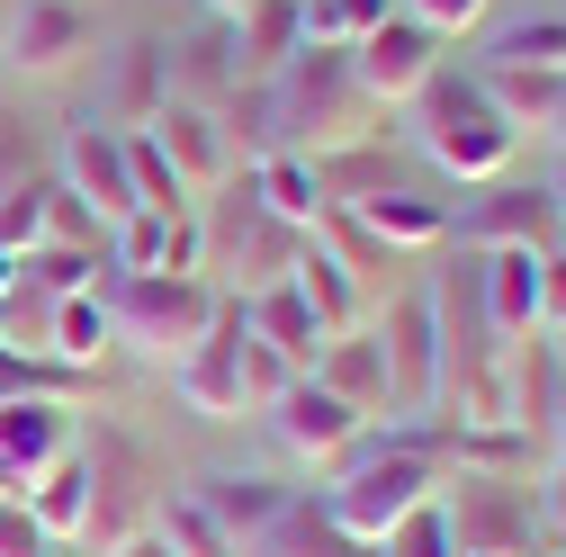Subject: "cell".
Returning a JSON list of instances; mask_svg holds the SVG:
<instances>
[{"instance_id":"681fc988","label":"cell","mask_w":566,"mask_h":557,"mask_svg":"<svg viewBox=\"0 0 566 557\" xmlns=\"http://www.w3.org/2000/svg\"><path fill=\"white\" fill-rule=\"evenodd\" d=\"M19 288H28V278H19V252H0V306H10Z\"/></svg>"},{"instance_id":"5bb4252c","label":"cell","mask_w":566,"mask_h":557,"mask_svg":"<svg viewBox=\"0 0 566 557\" xmlns=\"http://www.w3.org/2000/svg\"><path fill=\"white\" fill-rule=\"evenodd\" d=\"M108 243H117V278H145V270H207V217L198 207H135L126 225H108Z\"/></svg>"},{"instance_id":"30bf717a","label":"cell","mask_w":566,"mask_h":557,"mask_svg":"<svg viewBox=\"0 0 566 557\" xmlns=\"http://www.w3.org/2000/svg\"><path fill=\"white\" fill-rule=\"evenodd\" d=\"M91 54V10L82 0H10L0 10V63L28 82H54Z\"/></svg>"},{"instance_id":"f1b7e54d","label":"cell","mask_w":566,"mask_h":557,"mask_svg":"<svg viewBox=\"0 0 566 557\" xmlns=\"http://www.w3.org/2000/svg\"><path fill=\"white\" fill-rule=\"evenodd\" d=\"M163 99H171V63H163V36H145V45H126V63H117V108H108V126H117V135L154 126Z\"/></svg>"},{"instance_id":"5b68a950","label":"cell","mask_w":566,"mask_h":557,"mask_svg":"<svg viewBox=\"0 0 566 557\" xmlns=\"http://www.w3.org/2000/svg\"><path fill=\"white\" fill-rule=\"evenodd\" d=\"M108 333L117 341H135L145 360H163V369H180L198 341H207V324H217V306H226V288L207 270H145V278H108Z\"/></svg>"},{"instance_id":"b9f144b4","label":"cell","mask_w":566,"mask_h":557,"mask_svg":"<svg viewBox=\"0 0 566 557\" xmlns=\"http://www.w3.org/2000/svg\"><path fill=\"white\" fill-rule=\"evenodd\" d=\"M45 243H73V252H99V217L63 189V180H45Z\"/></svg>"},{"instance_id":"d590c367","label":"cell","mask_w":566,"mask_h":557,"mask_svg":"<svg viewBox=\"0 0 566 557\" xmlns=\"http://www.w3.org/2000/svg\"><path fill=\"white\" fill-rule=\"evenodd\" d=\"M154 539H163L171 557H243V548H234L217 522H207L189 495H163V513H154Z\"/></svg>"},{"instance_id":"f907efd6","label":"cell","mask_w":566,"mask_h":557,"mask_svg":"<svg viewBox=\"0 0 566 557\" xmlns=\"http://www.w3.org/2000/svg\"><path fill=\"white\" fill-rule=\"evenodd\" d=\"M539 189H548V207H557V225H566V154H557V171H548Z\"/></svg>"},{"instance_id":"9a60e30c","label":"cell","mask_w":566,"mask_h":557,"mask_svg":"<svg viewBox=\"0 0 566 557\" xmlns=\"http://www.w3.org/2000/svg\"><path fill=\"white\" fill-rule=\"evenodd\" d=\"M145 135L163 145V162L180 171L189 207H198L207 189H226V180H234V145H226V126H217V108H189V99H163V117H154Z\"/></svg>"},{"instance_id":"8d00e7d4","label":"cell","mask_w":566,"mask_h":557,"mask_svg":"<svg viewBox=\"0 0 566 557\" xmlns=\"http://www.w3.org/2000/svg\"><path fill=\"white\" fill-rule=\"evenodd\" d=\"M19 396H63V404H82V396H91V369H63V360H19V351H0V404H19Z\"/></svg>"},{"instance_id":"9c48e42d","label":"cell","mask_w":566,"mask_h":557,"mask_svg":"<svg viewBox=\"0 0 566 557\" xmlns=\"http://www.w3.org/2000/svg\"><path fill=\"white\" fill-rule=\"evenodd\" d=\"M73 441H82V404H63V396L0 404V504H28V485L54 459H73Z\"/></svg>"},{"instance_id":"1f68e13d","label":"cell","mask_w":566,"mask_h":557,"mask_svg":"<svg viewBox=\"0 0 566 557\" xmlns=\"http://www.w3.org/2000/svg\"><path fill=\"white\" fill-rule=\"evenodd\" d=\"M99 252H73V243H36V252H19V278H28V297H45V306H63V297H91L99 288Z\"/></svg>"},{"instance_id":"7c38bea8","label":"cell","mask_w":566,"mask_h":557,"mask_svg":"<svg viewBox=\"0 0 566 557\" xmlns=\"http://www.w3.org/2000/svg\"><path fill=\"white\" fill-rule=\"evenodd\" d=\"M270 432H279V450L306 459V467H342L350 450H360L369 413H350V404L324 396L315 378H289V387H279V404H270Z\"/></svg>"},{"instance_id":"d6a6232c","label":"cell","mask_w":566,"mask_h":557,"mask_svg":"<svg viewBox=\"0 0 566 557\" xmlns=\"http://www.w3.org/2000/svg\"><path fill=\"white\" fill-rule=\"evenodd\" d=\"M315 180H324V198H333V207H360V198L396 189V171H387V145H350V154H324V162H315Z\"/></svg>"},{"instance_id":"f35d334b","label":"cell","mask_w":566,"mask_h":557,"mask_svg":"<svg viewBox=\"0 0 566 557\" xmlns=\"http://www.w3.org/2000/svg\"><path fill=\"white\" fill-rule=\"evenodd\" d=\"M485 63H522V73H566V19H522V28H504Z\"/></svg>"},{"instance_id":"4316f807","label":"cell","mask_w":566,"mask_h":557,"mask_svg":"<svg viewBox=\"0 0 566 557\" xmlns=\"http://www.w3.org/2000/svg\"><path fill=\"white\" fill-rule=\"evenodd\" d=\"M243 557H378V548L342 539V530L324 522V504H315V495H289V504H279V522H270L261 539H243Z\"/></svg>"},{"instance_id":"60d3db41","label":"cell","mask_w":566,"mask_h":557,"mask_svg":"<svg viewBox=\"0 0 566 557\" xmlns=\"http://www.w3.org/2000/svg\"><path fill=\"white\" fill-rule=\"evenodd\" d=\"M45 243V180L0 189V252H36Z\"/></svg>"},{"instance_id":"83f0119b","label":"cell","mask_w":566,"mask_h":557,"mask_svg":"<svg viewBox=\"0 0 566 557\" xmlns=\"http://www.w3.org/2000/svg\"><path fill=\"white\" fill-rule=\"evenodd\" d=\"M485 99L504 108L513 135H548L557 126V99H566V73H522V63H476Z\"/></svg>"},{"instance_id":"52a82bcc","label":"cell","mask_w":566,"mask_h":557,"mask_svg":"<svg viewBox=\"0 0 566 557\" xmlns=\"http://www.w3.org/2000/svg\"><path fill=\"white\" fill-rule=\"evenodd\" d=\"M243 351H252V324H243V297H226L217 324H207V341L171 369V387H180V404L198 413V423H243V413H252Z\"/></svg>"},{"instance_id":"f5cc1de1","label":"cell","mask_w":566,"mask_h":557,"mask_svg":"<svg viewBox=\"0 0 566 557\" xmlns=\"http://www.w3.org/2000/svg\"><path fill=\"white\" fill-rule=\"evenodd\" d=\"M198 10H207V19H243L252 0H198Z\"/></svg>"},{"instance_id":"4dcf8cb0","label":"cell","mask_w":566,"mask_h":557,"mask_svg":"<svg viewBox=\"0 0 566 557\" xmlns=\"http://www.w3.org/2000/svg\"><path fill=\"white\" fill-rule=\"evenodd\" d=\"M28 522L63 548V539H82V522H91V476H82V459H54L36 485H28Z\"/></svg>"},{"instance_id":"7bdbcfd3","label":"cell","mask_w":566,"mask_h":557,"mask_svg":"<svg viewBox=\"0 0 566 557\" xmlns=\"http://www.w3.org/2000/svg\"><path fill=\"white\" fill-rule=\"evenodd\" d=\"M378 557H459V548H450V530H441V513L422 504V513H405V522H396V530L378 539Z\"/></svg>"},{"instance_id":"f6af8a7d","label":"cell","mask_w":566,"mask_h":557,"mask_svg":"<svg viewBox=\"0 0 566 557\" xmlns=\"http://www.w3.org/2000/svg\"><path fill=\"white\" fill-rule=\"evenodd\" d=\"M0 557H54V539L28 522V504H0Z\"/></svg>"},{"instance_id":"3957f363","label":"cell","mask_w":566,"mask_h":557,"mask_svg":"<svg viewBox=\"0 0 566 557\" xmlns=\"http://www.w3.org/2000/svg\"><path fill=\"white\" fill-rule=\"evenodd\" d=\"M405 108H413V145L432 154L450 180H504L513 154H522V135L504 126V108L485 99L476 73H450V63H441V73L422 82Z\"/></svg>"},{"instance_id":"11a10c76","label":"cell","mask_w":566,"mask_h":557,"mask_svg":"<svg viewBox=\"0 0 566 557\" xmlns=\"http://www.w3.org/2000/svg\"><path fill=\"white\" fill-rule=\"evenodd\" d=\"M548 135H557V145H566V99H557V126H548Z\"/></svg>"},{"instance_id":"8992f818","label":"cell","mask_w":566,"mask_h":557,"mask_svg":"<svg viewBox=\"0 0 566 557\" xmlns=\"http://www.w3.org/2000/svg\"><path fill=\"white\" fill-rule=\"evenodd\" d=\"M441 530L459 557H522L539 548V513H531V476H476V467H441L432 495Z\"/></svg>"},{"instance_id":"ee69618b","label":"cell","mask_w":566,"mask_h":557,"mask_svg":"<svg viewBox=\"0 0 566 557\" xmlns=\"http://www.w3.org/2000/svg\"><path fill=\"white\" fill-rule=\"evenodd\" d=\"M485 10H494V0H405V19H422V28L441 36V45H450V36H468Z\"/></svg>"},{"instance_id":"ffe728a7","label":"cell","mask_w":566,"mask_h":557,"mask_svg":"<svg viewBox=\"0 0 566 557\" xmlns=\"http://www.w3.org/2000/svg\"><path fill=\"white\" fill-rule=\"evenodd\" d=\"M189 504L217 522L234 548L243 539H261L270 522H279V504H289V485H270V476H243V467H207L198 485H189Z\"/></svg>"},{"instance_id":"603a6c76","label":"cell","mask_w":566,"mask_h":557,"mask_svg":"<svg viewBox=\"0 0 566 557\" xmlns=\"http://www.w3.org/2000/svg\"><path fill=\"white\" fill-rule=\"evenodd\" d=\"M315 387L324 396H342L350 413H387V351H378V324H360V333H333L324 341V360H315Z\"/></svg>"},{"instance_id":"74e56055","label":"cell","mask_w":566,"mask_h":557,"mask_svg":"<svg viewBox=\"0 0 566 557\" xmlns=\"http://www.w3.org/2000/svg\"><path fill=\"white\" fill-rule=\"evenodd\" d=\"M315 243H324V252H333V261H342L350 278H369V270H396V252H387V243H378V234H369L360 217H350V207H324Z\"/></svg>"},{"instance_id":"d6986e66","label":"cell","mask_w":566,"mask_h":557,"mask_svg":"<svg viewBox=\"0 0 566 557\" xmlns=\"http://www.w3.org/2000/svg\"><path fill=\"white\" fill-rule=\"evenodd\" d=\"M476 306L504 341H531L539 333V252H476Z\"/></svg>"},{"instance_id":"7402d4cb","label":"cell","mask_w":566,"mask_h":557,"mask_svg":"<svg viewBox=\"0 0 566 557\" xmlns=\"http://www.w3.org/2000/svg\"><path fill=\"white\" fill-rule=\"evenodd\" d=\"M163 63H171V99H189V108H226L234 99V36H226V19L171 36Z\"/></svg>"},{"instance_id":"7a4b0ae2","label":"cell","mask_w":566,"mask_h":557,"mask_svg":"<svg viewBox=\"0 0 566 557\" xmlns=\"http://www.w3.org/2000/svg\"><path fill=\"white\" fill-rule=\"evenodd\" d=\"M73 459H82V476H91V522H82V548L91 557H117L126 539H145L154 530V513H163V495H171V476H163V459L135 441L126 423H82V441H73Z\"/></svg>"},{"instance_id":"7dc6e473","label":"cell","mask_w":566,"mask_h":557,"mask_svg":"<svg viewBox=\"0 0 566 557\" xmlns=\"http://www.w3.org/2000/svg\"><path fill=\"white\" fill-rule=\"evenodd\" d=\"M531 513H539V539H557L566 548V459L539 476V495H531Z\"/></svg>"},{"instance_id":"836d02e7","label":"cell","mask_w":566,"mask_h":557,"mask_svg":"<svg viewBox=\"0 0 566 557\" xmlns=\"http://www.w3.org/2000/svg\"><path fill=\"white\" fill-rule=\"evenodd\" d=\"M99 351H108V306H99V288H91V297H63V306H54V360H63V369H99Z\"/></svg>"},{"instance_id":"8fae6325","label":"cell","mask_w":566,"mask_h":557,"mask_svg":"<svg viewBox=\"0 0 566 557\" xmlns=\"http://www.w3.org/2000/svg\"><path fill=\"white\" fill-rule=\"evenodd\" d=\"M350 73H360V91H369V99L396 117V108H405L422 82L441 73V36L422 28V19H405V10H387V19H378L360 45H350Z\"/></svg>"},{"instance_id":"44dd1931","label":"cell","mask_w":566,"mask_h":557,"mask_svg":"<svg viewBox=\"0 0 566 557\" xmlns=\"http://www.w3.org/2000/svg\"><path fill=\"white\" fill-rule=\"evenodd\" d=\"M226 36H234V82H279V73L306 54L297 0H252L243 19H226Z\"/></svg>"},{"instance_id":"d4e9b609","label":"cell","mask_w":566,"mask_h":557,"mask_svg":"<svg viewBox=\"0 0 566 557\" xmlns=\"http://www.w3.org/2000/svg\"><path fill=\"white\" fill-rule=\"evenodd\" d=\"M243 180H252V198H261V217H279V225H297V234H315V225H324V207H333L306 154H270V162H252Z\"/></svg>"},{"instance_id":"f546056e","label":"cell","mask_w":566,"mask_h":557,"mask_svg":"<svg viewBox=\"0 0 566 557\" xmlns=\"http://www.w3.org/2000/svg\"><path fill=\"white\" fill-rule=\"evenodd\" d=\"M217 126H226V145H234V162H243V171H252V162H270V154H289L270 82H234V99L217 108Z\"/></svg>"},{"instance_id":"277c9868","label":"cell","mask_w":566,"mask_h":557,"mask_svg":"<svg viewBox=\"0 0 566 557\" xmlns=\"http://www.w3.org/2000/svg\"><path fill=\"white\" fill-rule=\"evenodd\" d=\"M441 495V459H422V450H396L387 432L369 441L360 432V450H350L342 467H333V485H324V522L342 530V539H360V548H378L405 513H422Z\"/></svg>"},{"instance_id":"bcb514c9","label":"cell","mask_w":566,"mask_h":557,"mask_svg":"<svg viewBox=\"0 0 566 557\" xmlns=\"http://www.w3.org/2000/svg\"><path fill=\"white\" fill-rule=\"evenodd\" d=\"M539 333H566V252H539Z\"/></svg>"},{"instance_id":"ac0fdd59","label":"cell","mask_w":566,"mask_h":557,"mask_svg":"<svg viewBox=\"0 0 566 557\" xmlns=\"http://www.w3.org/2000/svg\"><path fill=\"white\" fill-rule=\"evenodd\" d=\"M243 324H252V341L289 369V378H315V360H324V324H315V306L297 297V288H261V297H243Z\"/></svg>"},{"instance_id":"484cf974","label":"cell","mask_w":566,"mask_h":557,"mask_svg":"<svg viewBox=\"0 0 566 557\" xmlns=\"http://www.w3.org/2000/svg\"><path fill=\"white\" fill-rule=\"evenodd\" d=\"M289 288L315 306V324H324V333H360V324H369L360 278H350V270H342V261H333L315 234H306V252H297V270H289Z\"/></svg>"},{"instance_id":"c3c4849f","label":"cell","mask_w":566,"mask_h":557,"mask_svg":"<svg viewBox=\"0 0 566 557\" xmlns=\"http://www.w3.org/2000/svg\"><path fill=\"white\" fill-rule=\"evenodd\" d=\"M539 441H557V459H566V369H557V396H548V432Z\"/></svg>"},{"instance_id":"db71d44e","label":"cell","mask_w":566,"mask_h":557,"mask_svg":"<svg viewBox=\"0 0 566 557\" xmlns=\"http://www.w3.org/2000/svg\"><path fill=\"white\" fill-rule=\"evenodd\" d=\"M539 341H548V360H557V369H566V333H539Z\"/></svg>"},{"instance_id":"e0dca14e","label":"cell","mask_w":566,"mask_h":557,"mask_svg":"<svg viewBox=\"0 0 566 557\" xmlns=\"http://www.w3.org/2000/svg\"><path fill=\"white\" fill-rule=\"evenodd\" d=\"M297 252H306V234L279 225V217H261V198H252V180H243V217H234V234H226V278H234V297L289 288Z\"/></svg>"},{"instance_id":"ba28073f","label":"cell","mask_w":566,"mask_h":557,"mask_svg":"<svg viewBox=\"0 0 566 557\" xmlns=\"http://www.w3.org/2000/svg\"><path fill=\"white\" fill-rule=\"evenodd\" d=\"M378 351H387V413L432 423V413H441V324H432V297H422V288L387 306Z\"/></svg>"},{"instance_id":"4fadbf2b","label":"cell","mask_w":566,"mask_h":557,"mask_svg":"<svg viewBox=\"0 0 566 557\" xmlns=\"http://www.w3.org/2000/svg\"><path fill=\"white\" fill-rule=\"evenodd\" d=\"M63 189H73L99 225H126L135 217V171H126V135L82 117L73 135H63Z\"/></svg>"},{"instance_id":"cb8c5ba5","label":"cell","mask_w":566,"mask_h":557,"mask_svg":"<svg viewBox=\"0 0 566 557\" xmlns=\"http://www.w3.org/2000/svg\"><path fill=\"white\" fill-rule=\"evenodd\" d=\"M387 252H432V243H450V198H422V189H378V198H360L350 207Z\"/></svg>"},{"instance_id":"816d5d0a","label":"cell","mask_w":566,"mask_h":557,"mask_svg":"<svg viewBox=\"0 0 566 557\" xmlns=\"http://www.w3.org/2000/svg\"><path fill=\"white\" fill-rule=\"evenodd\" d=\"M117 557H171V548H163V539H154V530H145V539H126V548H117Z\"/></svg>"},{"instance_id":"6da1fadb","label":"cell","mask_w":566,"mask_h":557,"mask_svg":"<svg viewBox=\"0 0 566 557\" xmlns=\"http://www.w3.org/2000/svg\"><path fill=\"white\" fill-rule=\"evenodd\" d=\"M279 99V135H289V154L324 162V154H350V145H387V108L360 91V73H350V45H306L289 73L270 82Z\"/></svg>"},{"instance_id":"9f6ffc18","label":"cell","mask_w":566,"mask_h":557,"mask_svg":"<svg viewBox=\"0 0 566 557\" xmlns=\"http://www.w3.org/2000/svg\"><path fill=\"white\" fill-rule=\"evenodd\" d=\"M522 557H531V548H522Z\"/></svg>"},{"instance_id":"2e32d148","label":"cell","mask_w":566,"mask_h":557,"mask_svg":"<svg viewBox=\"0 0 566 557\" xmlns=\"http://www.w3.org/2000/svg\"><path fill=\"white\" fill-rule=\"evenodd\" d=\"M450 234L468 243V252H557L548 234H557V207H548V189H485L468 217H450Z\"/></svg>"},{"instance_id":"e575fe53","label":"cell","mask_w":566,"mask_h":557,"mask_svg":"<svg viewBox=\"0 0 566 557\" xmlns=\"http://www.w3.org/2000/svg\"><path fill=\"white\" fill-rule=\"evenodd\" d=\"M387 10L396 0H297V28H306V45H360Z\"/></svg>"},{"instance_id":"ab89813d","label":"cell","mask_w":566,"mask_h":557,"mask_svg":"<svg viewBox=\"0 0 566 557\" xmlns=\"http://www.w3.org/2000/svg\"><path fill=\"white\" fill-rule=\"evenodd\" d=\"M126 171H135V207H163V217H171V207H189V189H180V171L163 162V145H154L145 126L126 135Z\"/></svg>"}]
</instances>
